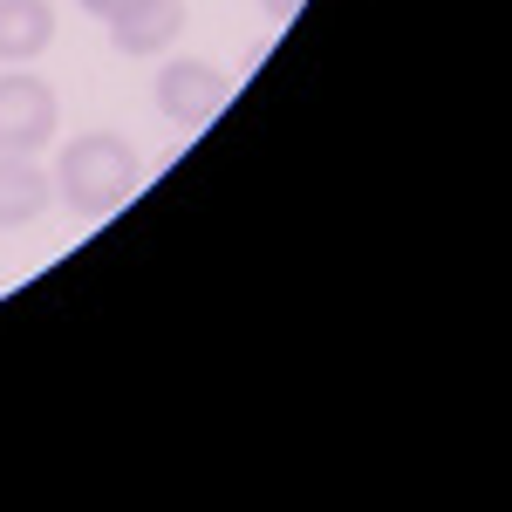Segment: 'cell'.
<instances>
[{
  "label": "cell",
  "mask_w": 512,
  "mask_h": 512,
  "mask_svg": "<svg viewBox=\"0 0 512 512\" xmlns=\"http://www.w3.org/2000/svg\"><path fill=\"white\" fill-rule=\"evenodd\" d=\"M130 185H137V151H130L123 137H110V130L76 137V144L62 151V164H55V192L69 198L82 219L117 212L123 198H130Z\"/></svg>",
  "instance_id": "cell-1"
},
{
  "label": "cell",
  "mask_w": 512,
  "mask_h": 512,
  "mask_svg": "<svg viewBox=\"0 0 512 512\" xmlns=\"http://www.w3.org/2000/svg\"><path fill=\"white\" fill-rule=\"evenodd\" d=\"M48 137H55V89L41 76L7 69V76H0V151L35 158Z\"/></svg>",
  "instance_id": "cell-2"
},
{
  "label": "cell",
  "mask_w": 512,
  "mask_h": 512,
  "mask_svg": "<svg viewBox=\"0 0 512 512\" xmlns=\"http://www.w3.org/2000/svg\"><path fill=\"white\" fill-rule=\"evenodd\" d=\"M226 96H233V82L219 76L212 62H164L158 69V110L171 123H185V130L212 123L226 110Z\"/></svg>",
  "instance_id": "cell-3"
},
{
  "label": "cell",
  "mask_w": 512,
  "mask_h": 512,
  "mask_svg": "<svg viewBox=\"0 0 512 512\" xmlns=\"http://www.w3.org/2000/svg\"><path fill=\"white\" fill-rule=\"evenodd\" d=\"M103 28H110V41L123 55H158V48H171L185 35V0H123Z\"/></svg>",
  "instance_id": "cell-4"
},
{
  "label": "cell",
  "mask_w": 512,
  "mask_h": 512,
  "mask_svg": "<svg viewBox=\"0 0 512 512\" xmlns=\"http://www.w3.org/2000/svg\"><path fill=\"white\" fill-rule=\"evenodd\" d=\"M48 198H55V185H48V171H41L35 158L0 151V226H28V219H41Z\"/></svg>",
  "instance_id": "cell-5"
},
{
  "label": "cell",
  "mask_w": 512,
  "mask_h": 512,
  "mask_svg": "<svg viewBox=\"0 0 512 512\" xmlns=\"http://www.w3.org/2000/svg\"><path fill=\"white\" fill-rule=\"evenodd\" d=\"M48 41H55L48 0H0V62H35Z\"/></svg>",
  "instance_id": "cell-6"
},
{
  "label": "cell",
  "mask_w": 512,
  "mask_h": 512,
  "mask_svg": "<svg viewBox=\"0 0 512 512\" xmlns=\"http://www.w3.org/2000/svg\"><path fill=\"white\" fill-rule=\"evenodd\" d=\"M117 7H123V0H82V14H96V21H110Z\"/></svg>",
  "instance_id": "cell-7"
},
{
  "label": "cell",
  "mask_w": 512,
  "mask_h": 512,
  "mask_svg": "<svg viewBox=\"0 0 512 512\" xmlns=\"http://www.w3.org/2000/svg\"><path fill=\"white\" fill-rule=\"evenodd\" d=\"M260 7H267L274 21H294V7H301V0H260Z\"/></svg>",
  "instance_id": "cell-8"
}]
</instances>
